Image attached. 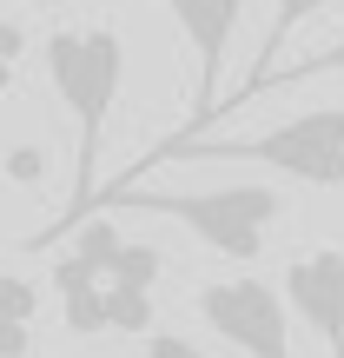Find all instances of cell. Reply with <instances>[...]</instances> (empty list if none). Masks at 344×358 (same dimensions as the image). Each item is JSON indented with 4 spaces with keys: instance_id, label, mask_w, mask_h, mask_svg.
Masks as SVG:
<instances>
[{
    "instance_id": "6da1fadb",
    "label": "cell",
    "mask_w": 344,
    "mask_h": 358,
    "mask_svg": "<svg viewBox=\"0 0 344 358\" xmlns=\"http://www.w3.org/2000/svg\"><path fill=\"white\" fill-rule=\"evenodd\" d=\"M47 80L53 93H60V106L73 113L80 127V153H73V206H66V219L47 232V239H60L66 226H80V219L93 213V179H100V146H106V120H113L119 106V87H126V40L113 34V27H60V34L47 40Z\"/></svg>"
},
{
    "instance_id": "7a4b0ae2",
    "label": "cell",
    "mask_w": 344,
    "mask_h": 358,
    "mask_svg": "<svg viewBox=\"0 0 344 358\" xmlns=\"http://www.w3.org/2000/svg\"><path fill=\"white\" fill-rule=\"evenodd\" d=\"M172 159H258V166H278L305 186H344V106H311V113H292L278 127H265L258 140H186L172 133L140 173H119V186H140L153 166H172Z\"/></svg>"
},
{
    "instance_id": "3957f363",
    "label": "cell",
    "mask_w": 344,
    "mask_h": 358,
    "mask_svg": "<svg viewBox=\"0 0 344 358\" xmlns=\"http://www.w3.org/2000/svg\"><path fill=\"white\" fill-rule=\"evenodd\" d=\"M100 206L113 213H159V219H179L199 245L225 259H258L271 219L285 213V199L271 186H205V192H146V186H113Z\"/></svg>"
},
{
    "instance_id": "277c9868",
    "label": "cell",
    "mask_w": 344,
    "mask_h": 358,
    "mask_svg": "<svg viewBox=\"0 0 344 358\" xmlns=\"http://www.w3.org/2000/svg\"><path fill=\"white\" fill-rule=\"evenodd\" d=\"M199 319L212 325L225 345L245 358H292V325H285V299L265 279H205L199 285Z\"/></svg>"
},
{
    "instance_id": "5b68a950",
    "label": "cell",
    "mask_w": 344,
    "mask_h": 358,
    "mask_svg": "<svg viewBox=\"0 0 344 358\" xmlns=\"http://www.w3.org/2000/svg\"><path fill=\"white\" fill-rule=\"evenodd\" d=\"M179 34L192 40V60H199V93H192V120L186 133H205L218 113V80H225V53H232V34L245 20V0H166Z\"/></svg>"
},
{
    "instance_id": "8992f818",
    "label": "cell",
    "mask_w": 344,
    "mask_h": 358,
    "mask_svg": "<svg viewBox=\"0 0 344 358\" xmlns=\"http://www.w3.org/2000/svg\"><path fill=\"white\" fill-rule=\"evenodd\" d=\"M285 299L292 312L324 338V352L344 358V252L338 245H311L285 266Z\"/></svg>"
},
{
    "instance_id": "52a82bcc",
    "label": "cell",
    "mask_w": 344,
    "mask_h": 358,
    "mask_svg": "<svg viewBox=\"0 0 344 358\" xmlns=\"http://www.w3.org/2000/svg\"><path fill=\"white\" fill-rule=\"evenodd\" d=\"M331 0H271V20H265V40H258V53H252V66H245V80L218 100V113H232V106H252L258 93H265V80L278 73V53H285V40L298 34V27L311 20V13H324ZM212 113V120H218Z\"/></svg>"
},
{
    "instance_id": "ba28073f",
    "label": "cell",
    "mask_w": 344,
    "mask_h": 358,
    "mask_svg": "<svg viewBox=\"0 0 344 358\" xmlns=\"http://www.w3.org/2000/svg\"><path fill=\"white\" fill-rule=\"evenodd\" d=\"M53 292H60V312H66V325L73 332H106V279L93 266H80L73 252L66 259H53Z\"/></svg>"
},
{
    "instance_id": "9c48e42d",
    "label": "cell",
    "mask_w": 344,
    "mask_h": 358,
    "mask_svg": "<svg viewBox=\"0 0 344 358\" xmlns=\"http://www.w3.org/2000/svg\"><path fill=\"white\" fill-rule=\"evenodd\" d=\"M33 312L40 285L20 272H0V358H33Z\"/></svg>"
},
{
    "instance_id": "30bf717a",
    "label": "cell",
    "mask_w": 344,
    "mask_h": 358,
    "mask_svg": "<svg viewBox=\"0 0 344 358\" xmlns=\"http://www.w3.org/2000/svg\"><path fill=\"white\" fill-rule=\"evenodd\" d=\"M318 73H344V40H331V47H318V53H305V60L285 66V73H271L265 93H271V87H305V80H318Z\"/></svg>"
},
{
    "instance_id": "8fae6325",
    "label": "cell",
    "mask_w": 344,
    "mask_h": 358,
    "mask_svg": "<svg viewBox=\"0 0 344 358\" xmlns=\"http://www.w3.org/2000/svg\"><path fill=\"white\" fill-rule=\"evenodd\" d=\"M27 60V27L20 20H0V100L13 93V66Z\"/></svg>"
},
{
    "instance_id": "7c38bea8",
    "label": "cell",
    "mask_w": 344,
    "mask_h": 358,
    "mask_svg": "<svg viewBox=\"0 0 344 358\" xmlns=\"http://www.w3.org/2000/svg\"><path fill=\"white\" fill-rule=\"evenodd\" d=\"M140 358H205V352H199V345H186L179 332H153V338L140 345Z\"/></svg>"
},
{
    "instance_id": "4fadbf2b",
    "label": "cell",
    "mask_w": 344,
    "mask_h": 358,
    "mask_svg": "<svg viewBox=\"0 0 344 358\" xmlns=\"http://www.w3.org/2000/svg\"><path fill=\"white\" fill-rule=\"evenodd\" d=\"M7 173L13 179H33L40 173V153H33V146H27V153H7Z\"/></svg>"
}]
</instances>
